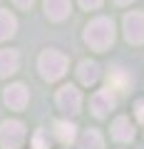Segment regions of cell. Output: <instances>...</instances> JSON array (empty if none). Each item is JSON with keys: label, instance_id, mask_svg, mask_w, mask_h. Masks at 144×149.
Here are the masks:
<instances>
[{"label": "cell", "instance_id": "obj_1", "mask_svg": "<svg viewBox=\"0 0 144 149\" xmlns=\"http://www.w3.org/2000/svg\"><path fill=\"white\" fill-rule=\"evenodd\" d=\"M85 40H87V45H92L95 50H107L114 42V25H112V20H107V17L92 20L90 27H87V32H85Z\"/></svg>", "mask_w": 144, "mask_h": 149}, {"label": "cell", "instance_id": "obj_2", "mask_svg": "<svg viewBox=\"0 0 144 149\" xmlns=\"http://www.w3.org/2000/svg\"><path fill=\"white\" fill-rule=\"evenodd\" d=\"M40 74H42L45 80H60L65 72H67V57L60 52H55V50H45L42 55H40Z\"/></svg>", "mask_w": 144, "mask_h": 149}, {"label": "cell", "instance_id": "obj_3", "mask_svg": "<svg viewBox=\"0 0 144 149\" xmlns=\"http://www.w3.org/2000/svg\"><path fill=\"white\" fill-rule=\"evenodd\" d=\"M22 139H25V127H22V122H17V119L3 122V127H0V144L5 149H17L22 144Z\"/></svg>", "mask_w": 144, "mask_h": 149}, {"label": "cell", "instance_id": "obj_4", "mask_svg": "<svg viewBox=\"0 0 144 149\" xmlns=\"http://www.w3.org/2000/svg\"><path fill=\"white\" fill-rule=\"evenodd\" d=\"M57 104H60V109L67 112V114H77L80 107H82V95H80V90L72 87V85H65L62 90L57 92Z\"/></svg>", "mask_w": 144, "mask_h": 149}, {"label": "cell", "instance_id": "obj_5", "mask_svg": "<svg viewBox=\"0 0 144 149\" xmlns=\"http://www.w3.org/2000/svg\"><path fill=\"white\" fill-rule=\"evenodd\" d=\"M124 35L129 42H144V13H129L124 17Z\"/></svg>", "mask_w": 144, "mask_h": 149}, {"label": "cell", "instance_id": "obj_6", "mask_svg": "<svg viewBox=\"0 0 144 149\" xmlns=\"http://www.w3.org/2000/svg\"><path fill=\"white\" fill-rule=\"evenodd\" d=\"M114 95H112V90H102V92H97L95 97H92V112H95L97 117H104L109 109H114Z\"/></svg>", "mask_w": 144, "mask_h": 149}, {"label": "cell", "instance_id": "obj_7", "mask_svg": "<svg viewBox=\"0 0 144 149\" xmlns=\"http://www.w3.org/2000/svg\"><path fill=\"white\" fill-rule=\"evenodd\" d=\"M5 104L13 109H22L27 104V90L25 85H10L5 90Z\"/></svg>", "mask_w": 144, "mask_h": 149}, {"label": "cell", "instance_id": "obj_8", "mask_svg": "<svg viewBox=\"0 0 144 149\" xmlns=\"http://www.w3.org/2000/svg\"><path fill=\"white\" fill-rule=\"evenodd\" d=\"M17 65H20V57L15 50H0V77L17 72Z\"/></svg>", "mask_w": 144, "mask_h": 149}, {"label": "cell", "instance_id": "obj_9", "mask_svg": "<svg viewBox=\"0 0 144 149\" xmlns=\"http://www.w3.org/2000/svg\"><path fill=\"white\" fill-rule=\"evenodd\" d=\"M45 10L52 20H65L70 15V0H45Z\"/></svg>", "mask_w": 144, "mask_h": 149}, {"label": "cell", "instance_id": "obj_10", "mask_svg": "<svg viewBox=\"0 0 144 149\" xmlns=\"http://www.w3.org/2000/svg\"><path fill=\"white\" fill-rule=\"evenodd\" d=\"M112 134L119 142H129V139L134 137V127H132V122H129L127 117H117L114 124H112Z\"/></svg>", "mask_w": 144, "mask_h": 149}, {"label": "cell", "instance_id": "obj_11", "mask_svg": "<svg viewBox=\"0 0 144 149\" xmlns=\"http://www.w3.org/2000/svg\"><path fill=\"white\" fill-rule=\"evenodd\" d=\"M109 87H107V90H119V92H127L129 90V85H132V77H129L127 72H124V70H112V72H109Z\"/></svg>", "mask_w": 144, "mask_h": 149}, {"label": "cell", "instance_id": "obj_12", "mask_svg": "<svg viewBox=\"0 0 144 149\" xmlns=\"http://www.w3.org/2000/svg\"><path fill=\"white\" fill-rule=\"evenodd\" d=\"M77 74H80L82 85H92V82H97V77H99V67H97V62L85 60V62H80V67H77Z\"/></svg>", "mask_w": 144, "mask_h": 149}, {"label": "cell", "instance_id": "obj_13", "mask_svg": "<svg viewBox=\"0 0 144 149\" xmlns=\"http://www.w3.org/2000/svg\"><path fill=\"white\" fill-rule=\"evenodd\" d=\"M55 137H57L62 144H72V142H75V137H77L75 124H70V122H55Z\"/></svg>", "mask_w": 144, "mask_h": 149}, {"label": "cell", "instance_id": "obj_14", "mask_svg": "<svg viewBox=\"0 0 144 149\" xmlns=\"http://www.w3.org/2000/svg\"><path fill=\"white\" fill-rule=\"evenodd\" d=\"M15 27H17L15 17H13L8 10H0V40L13 37V35H15Z\"/></svg>", "mask_w": 144, "mask_h": 149}, {"label": "cell", "instance_id": "obj_15", "mask_svg": "<svg viewBox=\"0 0 144 149\" xmlns=\"http://www.w3.org/2000/svg\"><path fill=\"white\" fill-rule=\"evenodd\" d=\"M80 149H102V134L97 129H87L80 139Z\"/></svg>", "mask_w": 144, "mask_h": 149}, {"label": "cell", "instance_id": "obj_16", "mask_svg": "<svg viewBox=\"0 0 144 149\" xmlns=\"http://www.w3.org/2000/svg\"><path fill=\"white\" fill-rule=\"evenodd\" d=\"M80 5H82V8H87V10H95V8H99V5H102V0H80Z\"/></svg>", "mask_w": 144, "mask_h": 149}, {"label": "cell", "instance_id": "obj_17", "mask_svg": "<svg viewBox=\"0 0 144 149\" xmlns=\"http://www.w3.org/2000/svg\"><path fill=\"white\" fill-rule=\"evenodd\" d=\"M35 149H47V144H45V134H42V132L35 134Z\"/></svg>", "mask_w": 144, "mask_h": 149}, {"label": "cell", "instance_id": "obj_18", "mask_svg": "<svg viewBox=\"0 0 144 149\" xmlns=\"http://www.w3.org/2000/svg\"><path fill=\"white\" fill-rule=\"evenodd\" d=\"M137 119H142V122H144V102H139V104H137Z\"/></svg>", "mask_w": 144, "mask_h": 149}, {"label": "cell", "instance_id": "obj_19", "mask_svg": "<svg viewBox=\"0 0 144 149\" xmlns=\"http://www.w3.org/2000/svg\"><path fill=\"white\" fill-rule=\"evenodd\" d=\"M15 5H20V8H30V5H32V0H15Z\"/></svg>", "mask_w": 144, "mask_h": 149}, {"label": "cell", "instance_id": "obj_20", "mask_svg": "<svg viewBox=\"0 0 144 149\" xmlns=\"http://www.w3.org/2000/svg\"><path fill=\"white\" fill-rule=\"evenodd\" d=\"M119 5H129V3H132V0H117Z\"/></svg>", "mask_w": 144, "mask_h": 149}]
</instances>
